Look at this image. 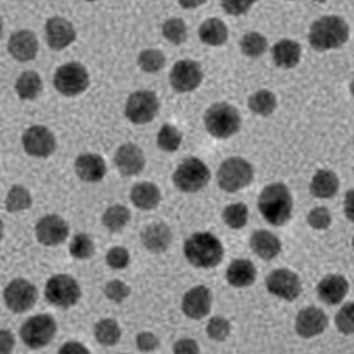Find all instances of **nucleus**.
<instances>
[{
  "instance_id": "obj_15",
  "label": "nucleus",
  "mask_w": 354,
  "mask_h": 354,
  "mask_svg": "<svg viewBox=\"0 0 354 354\" xmlns=\"http://www.w3.org/2000/svg\"><path fill=\"white\" fill-rule=\"evenodd\" d=\"M46 42L50 49L62 50L77 39V32L71 21L62 17L50 18L46 24Z\"/></svg>"
},
{
  "instance_id": "obj_21",
  "label": "nucleus",
  "mask_w": 354,
  "mask_h": 354,
  "mask_svg": "<svg viewBox=\"0 0 354 354\" xmlns=\"http://www.w3.org/2000/svg\"><path fill=\"white\" fill-rule=\"evenodd\" d=\"M348 281L339 274H330L319 283V298L328 305L339 304L348 293Z\"/></svg>"
},
{
  "instance_id": "obj_35",
  "label": "nucleus",
  "mask_w": 354,
  "mask_h": 354,
  "mask_svg": "<svg viewBox=\"0 0 354 354\" xmlns=\"http://www.w3.org/2000/svg\"><path fill=\"white\" fill-rule=\"evenodd\" d=\"M32 204V199L28 189L20 185L12 186L6 198V207L8 212L15 213L28 209Z\"/></svg>"
},
{
  "instance_id": "obj_42",
  "label": "nucleus",
  "mask_w": 354,
  "mask_h": 354,
  "mask_svg": "<svg viewBox=\"0 0 354 354\" xmlns=\"http://www.w3.org/2000/svg\"><path fill=\"white\" fill-rule=\"evenodd\" d=\"M336 325L337 330L344 335H352L353 326V304L352 302L346 303L338 311L336 315Z\"/></svg>"
},
{
  "instance_id": "obj_17",
  "label": "nucleus",
  "mask_w": 354,
  "mask_h": 354,
  "mask_svg": "<svg viewBox=\"0 0 354 354\" xmlns=\"http://www.w3.org/2000/svg\"><path fill=\"white\" fill-rule=\"evenodd\" d=\"M10 55L19 62H28L36 58L39 53V41L32 31L24 30L15 32L8 43Z\"/></svg>"
},
{
  "instance_id": "obj_47",
  "label": "nucleus",
  "mask_w": 354,
  "mask_h": 354,
  "mask_svg": "<svg viewBox=\"0 0 354 354\" xmlns=\"http://www.w3.org/2000/svg\"><path fill=\"white\" fill-rule=\"evenodd\" d=\"M137 344L139 349L148 352V351H153L159 346V340L150 332H144V333L138 335Z\"/></svg>"
},
{
  "instance_id": "obj_30",
  "label": "nucleus",
  "mask_w": 354,
  "mask_h": 354,
  "mask_svg": "<svg viewBox=\"0 0 354 354\" xmlns=\"http://www.w3.org/2000/svg\"><path fill=\"white\" fill-rule=\"evenodd\" d=\"M43 88L42 79L37 72L25 71L17 78L15 91L22 100H33Z\"/></svg>"
},
{
  "instance_id": "obj_53",
  "label": "nucleus",
  "mask_w": 354,
  "mask_h": 354,
  "mask_svg": "<svg viewBox=\"0 0 354 354\" xmlns=\"http://www.w3.org/2000/svg\"><path fill=\"white\" fill-rule=\"evenodd\" d=\"M3 233H4V224H3L2 221L0 220V240L3 238Z\"/></svg>"
},
{
  "instance_id": "obj_41",
  "label": "nucleus",
  "mask_w": 354,
  "mask_h": 354,
  "mask_svg": "<svg viewBox=\"0 0 354 354\" xmlns=\"http://www.w3.org/2000/svg\"><path fill=\"white\" fill-rule=\"evenodd\" d=\"M230 324L221 316H214L208 322L207 332L208 337L217 342L226 339L230 333Z\"/></svg>"
},
{
  "instance_id": "obj_48",
  "label": "nucleus",
  "mask_w": 354,
  "mask_h": 354,
  "mask_svg": "<svg viewBox=\"0 0 354 354\" xmlns=\"http://www.w3.org/2000/svg\"><path fill=\"white\" fill-rule=\"evenodd\" d=\"M15 337L10 331L0 330V353H9L15 346Z\"/></svg>"
},
{
  "instance_id": "obj_22",
  "label": "nucleus",
  "mask_w": 354,
  "mask_h": 354,
  "mask_svg": "<svg viewBox=\"0 0 354 354\" xmlns=\"http://www.w3.org/2000/svg\"><path fill=\"white\" fill-rule=\"evenodd\" d=\"M75 169L79 178L88 183L100 181L106 173L105 160L94 153L80 155L75 160Z\"/></svg>"
},
{
  "instance_id": "obj_40",
  "label": "nucleus",
  "mask_w": 354,
  "mask_h": 354,
  "mask_svg": "<svg viewBox=\"0 0 354 354\" xmlns=\"http://www.w3.org/2000/svg\"><path fill=\"white\" fill-rule=\"evenodd\" d=\"M71 254L79 260L88 259L94 254V245L90 236L85 234L75 236L71 243Z\"/></svg>"
},
{
  "instance_id": "obj_4",
  "label": "nucleus",
  "mask_w": 354,
  "mask_h": 354,
  "mask_svg": "<svg viewBox=\"0 0 354 354\" xmlns=\"http://www.w3.org/2000/svg\"><path fill=\"white\" fill-rule=\"evenodd\" d=\"M204 122L211 136L218 139H226L239 131L242 120L235 106L227 103H216L205 111Z\"/></svg>"
},
{
  "instance_id": "obj_51",
  "label": "nucleus",
  "mask_w": 354,
  "mask_h": 354,
  "mask_svg": "<svg viewBox=\"0 0 354 354\" xmlns=\"http://www.w3.org/2000/svg\"><path fill=\"white\" fill-rule=\"evenodd\" d=\"M353 189H350V191L346 192V198H344V213H346V216L351 221H353Z\"/></svg>"
},
{
  "instance_id": "obj_32",
  "label": "nucleus",
  "mask_w": 354,
  "mask_h": 354,
  "mask_svg": "<svg viewBox=\"0 0 354 354\" xmlns=\"http://www.w3.org/2000/svg\"><path fill=\"white\" fill-rule=\"evenodd\" d=\"M121 334L118 324L112 319L100 321L95 326V337L103 346H113L118 343Z\"/></svg>"
},
{
  "instance_id": "obj_31",
  "label": "nucleus",
  "mask_w": 354,
  "mask_h": 354,
  "mask_svg": "<svg viewBox=\"0 0 354 354\" xmlns=\"http://www.w3.org/2000/svg\"><path fill=\"white\" fill-rule=\"evenodd\" d=\"M277 106L276 95L268 90L256 91L249 97L248 106L255 115L268 116L274 113Z\"/></svg>"
},
{
  "instance_id": "obj_6",
  "label": "nucleus",
  "mask_w": 354,
  "mask_h": 354,
  "mask_svg": "<svg viewBox=\"0 0 354 354\" xmlns=\"http://www.w3.org/2000/svg\"><path fill=\"white\" fill-rule=\"evenodd\" d=\"M211 178L207 166L197 158L183 161L173 175L176 187L183 192H197L205 187Z\"/></svg>"
},
{
  "instance_id": "obj_7",
  "label": "nucleus",
  "mask_w": 354,
  "mask_h": 354,
  "mask_svg": "<svg viewBox=\"0 0 354 354\" xmlns=\"http://www.w3.org/2000/svg\"><path fill=\"white\" fill-rule=\"evenodd\" d=\"M53 84L59 93L74 97L83 93L90 84L86 68L78 62H69L57 69Z\"/></svg>"
},
{
  "instance_id": "obj_23",
  "label": "nucleus",
  "mask_w": 354,
  "mask_h": 354,
  "mask_svg": "<svg viewBox=\"0 0 354 354\" xmlns=\"http://www.w3.org/2000/svg\"><path fill=\"white\" fill-rule=\"evenodd\" d=\"M250 246L255 254L265 261L276 258L282 250L279 239L268 230H257L252 233Z\"/></svg>"
},
{
  "instance_id": "obj_29",
  "label": "nucleus",
  "mask_w": 354,
  "mask_h": 354,
  "mask_svg": "<svg viewBox=\"0 0 354 354\" xmlns=\"http://www.w3.org/2000/svg\"><path fill=\"white\" fill-rule=\"evenodd\" d=\"M198 36L202 42L207 46H220L227 42L229 30L227 25L220 19L210 18L199 27Z\"/></svg>"
},
{
  "instance_id": "obj_43",
  "label": "nucleus",
  "mask_w": 354,
  "mask_h": 354,
  "mask_svg": "<svg viewBox=\"0 0 354 354\" xmlns=\"http://www.w3.org/2000/svg\"><path fill=\"white\" fill-rule=\"evenodd\" d=\"M332 217L330 212L326 207H315L308 216L309 225L315 230L328 229L331 224Z\"/></svg>"
},
{
  "instance_id": "obj_24",
  "label": "nucleus",
  "mask_w": 354,
  "mask_h": 354,
  "mask_svg": "<svg viewBox=\"0 0 354 354\" xmlns=\"http://www.w3.org/2000/svg\"><path fill=\"white\" fill-rule=\"evenodd\" d=\"M301 46L296 41L283 39L272 48V57L278 68L290 69L295 68L301 59Z\"/></svg>"
},
{
  "instance_id": "obj_49",
  "label": "nucleus",
  "mask_w": 354,
  "mask_h": 354,
  "mask_svg": "<svg viewBox=\"0 0 354 354\" xmlns=\"http://www.w3.org/2000/svg\"><path fill=\"white\" fill-rule=\"evenodd\" d=\"M174 352L176 353H198L199 349L198 344L194 339H182L175 344Z\"/></svg>"
},
{
  "instance_id": "obj_11",
  "label": "nucleus",
  "mask_w": 354,
  "mask_h": 354,
  "mask_svg": "<svg viewBox=\"0 0 354 354\" xmlns=\"http://www.w3.org/2000/svg\"><path fill=\"white\" fill-rule=\"evenodd\" d=\"M201 64L192 59H182L174 65L169 75L170 84L177 93H185L196 90L203 81Z\"/></svg>"
},
{
  "instance_id": "obj_19",
  "label": "nucleus",
  "mask_w": 354,
  "mask_h": 354,
  "mask_svg": "<svg viewBox=\"0 0 354 354\" xmlns=\"http://www.w3.org/2000/svg\"><path fill=\"white\" fill-rule=\"evenodd\" d=\"M328 324V316L322 309L308 306L299 313L295 327L300 337L310 338L322 334Z\"/></svg>"
},
{
  "instance_id": "obj_56",
  "label": "nucleus",
  "mask_w": 354,
  "mask_h": 354,
  "mask_svg": "<svg viewBox=\"0 0 354 354\" xmlns=\"http://www.w3.org/2000/svg\"><path fill=\"white\" fill-rule=\"evenodd\" d=\"M87 1H88V2H94V1H97V0H87Z\"/></svg>"
},
{
  "instance_id": "obj_9",
  "label": "nucleus",
  "mask_w": 354,
  "mask_h": 354,
  "mask_svg": "<svg viewBox=\"0 0 354 354\" xmlns=\"http://www.w3.org/2000/svg\"><path fill=\"white\" fill-rule=\"evenodd\" d=\"M55 319L48 315H40L24 322L21 328V337L28 347L37 349L48 344L55 337Z\"/></svg>"
},
{
  "instance_id": "obj_12",
  "label": "nucleus",
  "mask_w": 354,
  "mask_h": 354,
  "mask_svg": "<svg viewBox=\"0 0 354 354\" xmlns=\"http://www.w3.org/2000/svg\"><path fill=\"white\" fill-rule=\"evenodd\" d=\"M6 305L14 313H24L32 308L37 299V290L32 283L24 279H15L6 286Z\"/></svg>"
},
{
  "instance_id": "obj_26",
  "label": "nucleus",
  "mask_w": 354,
  "mask_h": 354,
  "mask_svg": "<svg viewBox=\"0 0 354 354\" xmlns=\"http://www.w3.org/2000/svg\"><path fill=\"white\" fill-rule=\"evenodd\" d=\"M257 271L251 261L239 259L230 263L226 272L227 282L234 287L243 288L255 282Z\"/></svg>"
},
{
  "instance_id": "obj_20",
  "label": "nucleus",
  "mask_w": 354,
  "mask_h": 354,
  "mask_svg": "<svg viewBox=\"0 0 354 354\" xmlns=\"http://www.w3.org/2000/svg\"><path fill=\"white\" fill-rule=\"evenodd\" d=\"M115 161L117 169L126 176L138 175L145 165L143 151L131 143L123 145L117 150Z\"/></svg>"
},
{
  "instance_id": "obj_27",
  "label": "nucleus",
  "mask_w": 354,
  "mask_h": 354,
  "mask_svg": "<svg viewBox=\"0 0 354 354\" xmlns=\"http://www.w3.org/2000/svg\"><path fill=\"white\" fill-rule=\"evenodd\" d=\"M339 188V180L330 170H319L310 183V192L315 197L330 198L337 194Z\"/></svg>"
},
{
  "instance_id": "obj_1",
  "label": "nucleus",
  "mask_w": 354,
  "mask_h": 354,
  "mask_svg": "<svg viewBox=\"0 0 354 354\" xmlns=\"http://www.w3.org/2000/svg\"><path fill=\"white\" fill-rule=\"evenodd\" d=\"M350 28L343 18L328 15L316 20L310 27L308 41L318 52L337 49L349 39Z\"/></svg>"
},
{
  "instance_id": "obj_46",
  "label": "nucleus",
  "mask_w": 354,
  "mask_h": 354,
  "mask_svg": "<svg viewBox=\"0 0 354 354\" xmlns=\"http://www.w3.org/2000/svg\"><path fill=\"white\" fill-rule=\"evenodd\" d=\"M257 0H221L224 11L230 15H241L252 8Z\"/></svg>"
},
{
  "instance_id": "obj_5",
  "label": "nucleus",
  "mask_w": 354,
  "mask_h": 354,
  "mask_svg": "<svg viewBox=\"0 0 354 354\" xmlns=\"http://www.w3.org/2000/svg\"><path fill=\"white\" fill-rule=\"evenodd\" d=\"M254 176V167L248 160L240 157L229 158L218 170V185L227 192H236L248 186Z\"/></svg>"
},
{
  "instance_id": "obj_52",
  "label": "nucleus",
  "mask_w": 354,
  "mask_h": 354,
  "mask_svg": "<svg viewBox=\"0 0 354 354\" xmlns=\"http://www.w3.org/2000/svg\"><path fill=\"white\" fill-rule=\"evenodd\" d=\"M207 0H178L179 4L183 8L192 9L205 4Z\"/></svg>"
},
{
  "instance_id": "obj_28",
  "label": "nucleus",
  "mask_w": 354,
  "mask_h": 354,
  "mask_svg": "<svg viewBox=\"0 0 354 354\" xmlns=\"http://www.w3.org/2000/svg\"><path fill=\"white\" fill-rule=\"evenodd\" d=\"M131 201L136 207L144 210H151L157 207L161 201L159 188L154 183H140L131 189Z\"/></svg>"
},
{
  "instance_id": "obj_13",
  "label": "nucleus",
  "mask_w": 354,
  "mask_h": 354,
  "mask_svg": "<svg viewBox=\"0 0 354 354\" xmlns=\"http://www.w3.org/2000/svg\"><path fill=\"white\" fill-rule=\"evenodd\" d=\"M22 145L30 156L46 158L55 153L56 139L53 132L44 126L35 125L22 135Z\"/></svg>"
},
{
  "instance_id": "obj_25",
  "label": "nucleus",
  "mask_w": 354,
  "mask_h": 354,
  "mask_svg": "<svg viewBox=\"0 0 354 354\" xmlns=\"http://www.w3.org/2000/svg\"><path fill=\"white\" fill-rule=\"evenodd\" d=\"M141 238L145 248L155 254H159L169 248L171 243L172 234L166 224L153 223L145 227Z\"/></svg>"
},
{
  "instance_id": "obj_50",
  "label": "nucleus",
  "mask_w": 354,
  "mask_h": 354,
  "mask_svg": "<svg viewBox=\"0 0 354 354\" xmlns=\"http://www.w3.org/2000/svg\"><path fill=\"white\" fill-rule=\"evenodd\" d=\"M61 353H88V350L83 344L77 342H69L64 344L59 349Z\"/></svg>"
},
{
  "instance_id": "obj_34",
  "label": "nucleus",
  "mask_w": 354,
  "mask_h": 354,
  "mask_svg": "<svg viewBox=\"0 0 354 354\" xmlns=\"http://www.w3.org/2000/svg\"><path fill=\"white\" fill-rule=\"evenodd\" d=\"M240 48L243 55L251 58L260 57L268 49V40L258 32H249L240 40Z\"/></svg>"
},
{
  "instance_id": "obj_8",
  "label": "nucleus",
  "mask_w": 354,
  "mask_h": 354,
  "mask_svg": "<svg viewBox=\"0 0 354 354\" xmlns=\"http://www.w3.org/2000/svg\"><path fill=\"white\" fill-rule=\"evenodd\" d=\"M160 109L157 95L150 91H138L129 97L125 115L134 124H145L153 121Z\"/></svg>"
},
{
  "instance_id": "obj_10",
  "label": "nucleus",
  "mask_w": 354,
  "mask_h": 354,
  "mask_svg": "<svg viewBox=\"0 0 354 354\" xmlns=\"http://www.w3.org/2000/svg\"><path fill=\"white\" fill-rule=\"evenodd\" d=\"M46 297L53 305L68 308L77 304L80 299L81 289L74 278L66 274H57L47 282Z\"/></svg>"
},
{
  "instance_id": "obj_44",
  "label": "nucleus",
  "mask_w": 354,
  "mask_h": 354,
  "mask_svg": "<svg viewBox=\"0 0 354 354\" xmlns=\"http://www.w3.org/2000/svg\"><path fill=\"white\" fill-rule=\"evenodd\" d=\"M105 293L107 297L113 301L120 303L128 298L131 289L124 283L120 280H113L107 283L105 289Z\"/></svg>"
},
{
  "instance_id": "obj_16",
  "label": "nucleus",
  "mask_w": 354,
  "mask_h": 354,
  "mask_svg": "<svg viewBox=\"0 0 354 354\" xmlns=\"http://www.w3.org/2000/svg\"><path fill=\"white\" fill-rule=\"evenodd\" d=\"M213 296L207 287L201 286L189 290L183 299V311L189 318L201 320L209 314Z\"/></svg>"
},
{
  "instance_id": "obj_3",
  "label": "nucleus",
  "mask_w": 354,
  "mask_h": 354,
  "mask_svg": "<svg viewBox=\"0 0 354 354\" xmlns=\"http://www.w3.org/2000/svg\"><path fill=\"white\" fill-rule=\"evenodd\" d=\"M185 254L196 268H210L223 261L224 249L219 239L208 232L196 233L186 240Z\"/></svg>"
},
{
  "instance_id": "obj_37",
  "label": "nucleus",
  "mask_w": 354,
  "mask_h": 354,
  "mask_svg": "<svg viewBox=\"0 0 354 354\" xmlns=\"http://www.w3.org/2000/svg\"><path fill=\"white\" fill-rule=\"evenodd\" d=\"M138 66L147 73L159 72L166 64V57L161 50L147 49L140 53L138 59Z\"/></svg>"
},
{
  "instance_id": "obj_33",
  "label": "nucleus",
  "mask_w": 354,
  "mask_h": 354,
  "mask_svg": "<svg viewBox=\"0 0 354 354\" xmlns=\"http://www.w3.org/2000/svg\"><path fill=\"white\" fill-rule=\"evenodd\" d=\"M183 141V135L173 125L165 124L160 129L157 136L158 147L167 153H173L179 149Z\"/></svg>"
},
{
  "instance_id": "obj_18",
  "label": "nucleus",
  "mask_w": 354,
  "mask_h": 354,
  "mask_svg": "<svg viewBox=\"0 0 354 354\" xmlns=\"http://www.w3.org/2000/svg\"><path fill=\"white\" fill-rule=\"evenodd\" d=\"M68 226L62 217L58 216H44L37 224V239L44 245H57L64 242L68 235Z\"/></svg>"
},
{
  "instance_id": "obj_2",
  "label": "nucleus",
  "mask_w": 354,
  "mask_h": 354,
  "mask_svg": "<svg viewBox=\"0 0 354 354\" xmlns=\"http://www.w3.org/2000/svg\"><path fill=\"white\" fill-rule=\"evenodd\" d=\"M258 205L262 216L272 225H284L292 217V197L283 183L266 186L259 197Z\"/></svg>"
},
{
  "instance_id": "obj_55",
  "label": "nucleus",
  "mask_w": 354,
  "mask_h": 354,
  "mask_svg": "<svg viewBox=\"0 0 354 354\" xmlns=\"http://www.w3.org/2000/svg\"><path fill=\"white\" fill-rule=\"evenodd\" d=\"M315 1L318 3H324L326 2L327 0H315Z\"/></svg>"
},
{
  "instance_id": "obj_39",
  "label": "nucleus",
  "mask_w": 354,
  "mask_h": 354,
  "mask_svg": "<svg viewBox=\"0 0 354 354\" xmlns=\"http://www.w3.org/2000/svg\"><path fill=\"white\" fill-rule=\"evenodd\" d=\"M162 34L169 43L179 46L187 39V26L182 19H169L163 24Z\"/></svg>"
},
{
  "instance_id": "obj_38",
  "label": "nucleus",
  "mask_w": 354,
  "mask_h": 354,
  "mask_svg": "<svg viewBox=\"0 0 354 354\" xmlns=\"http://www.w3.org/2000/svg\"><path fill=\"white\" fill-rule=\"evenodd\" d=\"M223 218L224 223L232 229H242L248 223V208L243 203L227 205L223 211Z\"/></svg>"
},
{
  "instance_id": "obj_45",
  "label": "nucleus",
  "mask_w": 354,
  "mask_h": 354,
  "mask_svg": "<svg viewBox=\"0 0 354 354\" xmlns=\"http://www.w3.org/2000/svg\"><path fill=\"white\" fill-rule=\"evenodd\" d=\"M106 262L111 268L122 270L129 263V254L123 248H113L106 254Z\"/></svg>"
},
{
  "instance_id": "obj_36",
  "label": "nucleus",
  "mask_w": 354,
  "mask_h": 354,
  "mask_svg": "<svg viewBox=\"0 0 354 354\" xmlns=\"http://www.w3.org/2000/svg\"><path fill=\"white\" fill-rule=\"evenodd\" d=\"M131 219V214L127 208L116 205L111 207L103 216V224L110 232H119L126 226Z\"/></svg>"
},
{
  "instance_id": "obj_14",
  "label": "nucleus",
  "mask_w": 354,
  "mask_h": 354,
  "mask_svg": "<svg viewBox=\"0 0 354 354\" xmlns=\"http://www.w3.org/2000/svg\"><path fill=\"white\" fill-rule=\"evenodd\" d=\"M266 286L268 292L288 301L298 299L302 292L301 282L298 274L287 268L271 272L266 280Z\"/></svg>"
},
{
  "instance_id": "obj_54",
  "label": "nucleus",
  "mask_w": 354,
  "mask_h": 354,
  "mask_svg": "<svg viewBox=\"0 0 354 354\" xmlns=\"http://www.w3.org/2000/svg\"><path fill=\"white\" fill-rule=\"evenodd\" d=\"M3 32V21L1 17H0V39H1Z\"/></svg>"
}]
</instances>
